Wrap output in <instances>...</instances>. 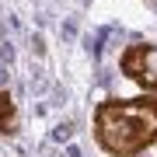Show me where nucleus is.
Returning a JSON list of instances; mask_svg holds the SVG:
<instances>
[{"label": "nucleus", "mask_w": 157, "mask_h": 157, "mask_svg": "<svg viewBox=\"0 0 157 157\" xmlns=\"http://www.w3.org/2000/svg\"><path fill=\"white\" fill-rule=\"evenodd\" d=\"M94 136L112 157H133L157 143V98L101 101L94 112Z\"/></svg>", "instance_id": "obj_1"}, {"label": "nucleus", "mask_w": 157, "mask_h": 157, "mask_svg": "<svg viewBox=\"0 0 157 157\" xmlns=\"http://www.w3.org/2000/svg\"><path fill=\"white\" fill-rule=\"evenodd\" d=\"M122 73L143 91L157 94V45H129L122 52Z\"/></svg>", "instance_id": "obj_2"}, {"label": "nucleus", "mask_w": 157, "mask_h": 157, "mask_svg": "<svg viewBox=\"0 0 157 157\" xmlns=\"http://www.w3.org/2000/svg\"><path fill=\"white\" fill-rule=\"evenodd\" d=\"M0 133H14V101L7 91H0Z\"/></svg>", "instance_id": "obj_3"}]
</instances>
